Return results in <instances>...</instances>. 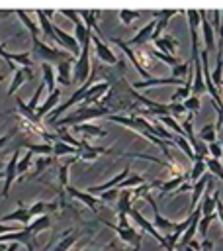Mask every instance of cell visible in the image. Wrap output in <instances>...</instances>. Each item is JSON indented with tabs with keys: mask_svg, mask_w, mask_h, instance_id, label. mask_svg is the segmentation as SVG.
<instances>
[{
	"mask_svg": "<svg viewBox=\"0 0 223 251\" xmlns=\"http://www.w3.org/2000/svg\"><path fill=\"white\" fill-rule=\"evenodd\" d=\"M219 200V190L213 188V194L211 196H205L201 202H200V210H201V216H211L215 214V204Z\"/></svg>",
	"mask_w": 223,
	"mask_h": 251,
	"instance_id": "4316f807",
	"label": "cell"
},
{
	"mask_svg": "<svg viewBox=\"0 0 223 251\" xmlns=\"http://www.w3.org/2000/svg\"><path fill=\"white\" fill-rule=\"evenodd\" d=\"M51 165V159L49 157H39L37 161H35V175H39L45 167H49Z\"/></svg>",
	"mask_w": 223,
	"mask_h": 251,
	"instance_id": "f907efd6",
	"label": "cell"
},
{
	"mask_svg": "<svg viewBox=\"0 0 223 251\" xmlns=\"http://www.w3.org/2000/svg\"><path fill=\"white\" fill-rule=\"evenodd\" d=\"M117 16H119V22H121V24L129 25L131 22H135V20L141 16V12H139V10H117Z\"/></svg>",
	"mask_w": 223,
	"mask_h": 251,
	"instance_id": "60d3db41",
	"label": "cell"
},
{
	"mask_svg": "<svg viewBox=\"0 0 223 251\" xmlns=\"http://www.w3.org/2000/svg\"><path fill=\"white\" fill-rule=\"evenodd\" d=\"M188 180V175L184 173V175H178V176H172L170 180H166V182H158L160 184V192L162 194H166V192H174V190H178L180 188V184L182 182H186Z\"/></svg>",
	"mask_w": 223,
	"mask_h": 251,
	"instance_id": "83f0119b",
	"label": "cell"
},
{
	"mask_svg": "<svg viewBox=\"0 0 223 251\" xmlns=\"http://www.w3.org/2000/svg\"><path fill=\"white\" fill-rule=\"evenodd\" d=\"M117 196H119V188H113V190H108V192L100 194V202H112Z\"/></svg>",
	"mask_w": 223,
	"mask_h": 251,
	"instance_id": "816d5d0a",
	"label": "cell"
},
{
	"mask_svg": "<svg viewBox=\"0 0 223 251\" xmlns=\"http://www.w3.org/2000/svg\"><path fill=\"white\" fill-rule=\"evenodd\" d=\"M192 163H194V167H192V171L188 173V180L194 184V182H198V180L205 175V161L196 159V161H192Z\"/></svg>",
	"mask_w": 223,
	"mask_h": 251,
	"instance_id": "836d02e7",
	"label": "cell"
},
{
	"mask_svg": "<svg viewBox=\"0 0 223 251\" xmlns=\"http://www.w3.org/2000/svg\"><path fill=\"white\" fill-rule=\"evenodd\" d=\"M61 14H65V16H67L74 25H76L78 22H82V20L78 18V12H76V10H61Z\"/></svg>",
	"mask_w": 223,
	"mask_h": 251,
	"instance_id": "db71d44e",
	"label": "cell"
},
{
	"mask_svg": "<svg viewBox=\"0 0 223 251\" xmlns=\"http://www.w3.org/2000/svg\"><path fill=\"white\" fill-rule=\"evenodd\" d=\"M23 227H18V226H8V224H2L0 222V235H6V233H14V231H22Z\"/></svg>",
	"mask_w": 223,
	"mask_h": 251,
	"instance_id": "f5cc1de1",
	"label": "cell"
},
{
	"mask_svg": "<svg viewBox=\"0 0 223 251\" xmlns=\"http://www.w3.org/2000/svg\"><path fill=\"white\" fill-rule=\"evenodd\" d=\"M76 161V157H70L65 165H59V173H57V184H59V206H65V192L68 186V169L70 165Z\"/></svg>",
	"mask_w": 223,
	"mask_h": 251,
	"instance_id": "5bb4252c",
	"label": "cell"
},
{
	"mask_svg": "<svg viewBox=\"0 0 223 251\" xmlns=\"http://www.w3.org/2000/svg\"><path fill=\"white\" fill-rule=\"evenodd\" d=\"M2 80H4V75H0V82H2Z\"/></svg>",
	"mask_w": 223,
	"mask_h": 251,
	"instance_id": "be15d7a7",
	"label": "cell"
},
{
	"mask_svg": "<svg viewBox=\"0 0 223 251\" xmlns=\"http://www.w3.org/2000/svg\"><path fill=\"white\" fill-rule=\"evenodd\" d=\"M190 88H192V84L188 82V84H184V86H176V90L172 92V96H170V104H182L186 98H190Z\"/></svg>",
	"mask_w": 223,
	"mask_h": 251,
	"instance_id": "e575fe53",
	"label": "cell"
},
{
	"mask_svg": "<svg viewBox=\"0 0 223 251\" xmlns=\"http://www.w3.org/2000/svg\"><path fill=\"white\" fill-rule=\"evenodd\" d=\"M78 153V149L76 147H72V145H68V143H65V141H55L53 143V157L57 159V157H63V155H76Z\"/></svg>",
	"mask_w": 223,
	"mask_h": 251,
	"instance_id": "4dcf8cb0",
	"label": "cell"
},
{
	"mask_svg": "<svg viewBox=\"0 0 223 251\" xmlns=\"http://www.w3.org/2000/svg\"><path fill=\"white\" fill-rule=\"evenodd\" d=\"M0 178H4V173H0Z\"/></svg>",
	"mask_w": 223,
	"mask_h": 251,
	"instance_id": "e7e4bbea",
	"label": "cell"
},
{
	"mask_svg": "<svg viewBox=\"0 0 223 251\" xmlns=\"http://www.w3.org/2000/svg\"><path fill=\"white\" fill-rule=\"evenodd\" d=\"M74 57H68L61 63H57V69H55V80L63 86H70L74 80H72V67H74Z\"/></svg>",
	"mask_w": 223,
	"mask_h": 251,
	"instance_id": "8fae6325",
	"label": "cell"
},
{
	"mask_svg": "<svg viewBox=\"0 0 223 251\" xmlns=\"http://www.w3.org/2000/svg\"><path fill=\"white\" fill-rule=\"evenodd\" d=\"M129 171H131V169H129V165H125V167L121 169V173H117L113 178H110V180H106V182H102V184H98V186H88V188H86V192L98 198L100 194H104V192H108V190L119 188V184H121V182L131 175Z\"/></svg>",
	"mask_w": 223,
	"mask_h": 251,
	"instance_id": "ba28073f",
	"label": "cell"
},
{
	"mask_svg": "<svg viewBox=\"0 0 223 251\" xmlns=\"http://www.w3.org/2000/svg\"><path fill=\"white\" fill-rule=\"evenodd\" d=\"M90 41H92V45H94V49H96V57H98L102 63H106V65H110V67L117 65V57H115V55H113V51L108 47V43L100 37V29L92 31Z\"/></svg>",
	"mask_w": 223,
	"mask_h": 251,
	"instance_id": "52a82bcc",
	"label": "cell"
},
{
	"mask_svg": "<svg viewBox=\"0 0 223 251\" xmlns=\"http://www.w3.org/2000/svg\"><path fill=\"white\" fill-rule=\"evenodd\" d=\"M129 218H131V220H133V222H135V224H137V226H139V227H141L145 233H149L153 239H156V241H158V245H162L164 249H168L164 235H162V233H160V231H158V229H156V227H155V226H153V224H151V222H149V220H147V218H145V216H143V214H141L137 208H131Z\"/></svg>",
	"mask_w": 223,
	"mask_h": 251,
	"instance_id": "8992f818",
	"label": "cell"
},
{
	"mask_svg": "<svg viewBox=\"0 0 223 251\" xmlns=\"http://www.w3.org/2000/svg\"><path fill=\"white\" fill-rule=\"evenodd\" d=\"M0 222H2V224H8V222H18V224H22L23 227H27V226L31 224V214H29V208H27V206H23V204L20 202V206H18L14 212H10V214L2 216V218H0Z\"/></svg>",
	"mask_w": 223,
	"mask_h": 251,
	"instance_id": "e0dca14e",
	"label": "cell"
},
{
	"mask_svg": "<svg viewBox=\"0 0 223 251\" xmlns=\"http://www.w3.org/2000/svg\"><path fill=\"white\" fill-rule=\"evenodd\" d=\"M59 100H61V90H59V88H55V90H53V92L47 96V100H45L41 106H37V110H35L37 118H39V120H43L47 114L55 112V106L59 104Z\"/></svg>",
	"mask_w": 223,
	"mask_h": 251,
	"instance_id": "603a6c76",
	"label": "cell"
},
{
	"mask_svg": "<svg viewBox=\"0 0 223 251\" xmlns=\"http://www.w3.org/2000/svg\"><path fill=\"white\" fill-rule=\"evenodd\" d=\"M155 25H156V20H151L145 27H141L129 41H125L129 47L131 45H137V47H145L147 45V41H151L153 39V33H155Z\"/></svg>",
	"mask_w": 223,
	"mask_h": 251,
	"instance_id": "ac0fdd59",
	"label": "cell"
},
{
	"mask_svg": "<svg viewBox=\"0 0 223 251\" xmlns=\"http://www.w3.org/2000/svg\"><path fill=\"white\" fill-rule=\"evenodd\" d=\"M182 249H184V251H194V249H192V247H188V245H186V247H182Z\"/></svg>",
	"mask_w": 223,
	"mask_h": 251,
	"instance_id": "6125c7cd",
	"label": "cell"
},
{
	"mask_svg": "<svg viewBox=\"0 0 223 251\" xmlns=\"http://www.w3.org/2000/svg\"><path fill=\"white\" fill-rule=\"evenodd\" d=\"M153 43H155L156 51H160V53H164V55H170V57H176L178 39H176L174 35H170V33H164V35H160L158 39H155Z\"/></svg>",
	"mask_w": 223,
	"mask_h": 251,
	"instance_id": "7402d4cb",
	"label": "cell"
},
{
	"mask_svg": "<svg viewBox=\"0 0 223 251\" xmlns=\"http://www.w3.org/2000/svg\"><path fill=\"white\" fill-rule=\"evenodd\" d=\"M80 251H102V249H80ZM127 251H139V249H127Z\"/></svg>",
	"mask_w": 223,
	"mask_h": 251,
	"instance_id": "91938a15",
	"label": "cell"
},
{
	"mask_svg": "<svg viewBox=\"0 0 223 251\" xmlns=\"http://www.w3.org/2000/svg\"><path fill=\"white\" fill-rule=\"evenodd\" d=\"M100 224H104L106 227H110L112 231H115L117 235H119V239L121 241H125L127 245H133V249H141V239H143V235L137 231V229H133L131 226H127V227H119L117 224H112V222H108V220H98Z\"/></svg>",
	"mask_w": 223,
	"mask_h": 251,
	"instance_id": "5b68a950",
	"label": "cell"
},
{
	"mask_svg": "<svg viewBox=\"0 0 223 251\" xmlns=\"http://www.w3.org/2000/svg\"><path fill=\"white\" fill-rule=\"evenodd\" d=\"M170 104V102H168ZM186 114V108L182 106V104H170V116L176 120V118H180V116H184Z\"/></svg>",
	"mask_w": 223,
	"mask_h": 251,
	"instance_id": "681fc988",
	"label": "cell"
},
{
	"mask_svg": "<svg viewBox=\"0 0 223 251\" xmlns=\"http://www.w3.org/2000/svg\"><path fill=\"white\" fill-rule=\"evenodd\" d=\"M74 131L80 133V135H84V139H86V137H106V135H108L106 129H102L100 126H90V124L74 126Z\"/></svg>",
	"mask_w": 223,
	"mask_h": 251,
	"instance_id": "d4e9b609",
	"label": "cell"
},
{
	"mask_svg": "<svg viewBox=\"0 0 223 251\" xmlns=\"http://www.w3.org/2000/svg\"><path fill=\"white\" fill-rule=\"evenodd\" d=\"M143 184H145L143 176H139V175H129V176L119 184V190H133V188L143 186Z\"/></svg>",
	"mask_w": 223,
	"mask_h": 251,
	"instance_id": "74e56055",
	"label": "cell"
},
{
	"mask_svg": "<svg viewBox=\"0 0 223 251\" xmlns=\"http://www.w3.org/2000/svg\"><path fill=\"white\" fill-rule=\"evenodd\" d=\"M205 169H207L209 173H213L215 176H219V178L223 180V165H221V161H217V159H211V157H207V159H205Z\"/></svg>",
	"mask_w": 223,
	"mask_h": 251,
	"instance_id": "ee69618b",
	"label": "cell"
},
{
	"mask_svg": "<svg viewBox=\"0 0 223 251\" xmlns=\"http://www.w3.org/2000/svg\"><path fill=\"white\" fill-rule=\"evenodd\" d=\"M98 14H100V12H96V10H80V12H78L82 24H84L90 31H96V29H98V25H96V16H98Z\"/></svg>",
	"mask_w": 223,
	"mask_h": 251,
	"instance_id": "1f68e13d",
	"label": "cell"
},
{
	"mask_svg": "<svg viewBox=\"0 0 223 251\" xmlns=\"http://www.w3.org/2000/svg\"><path fill=\"white\" fill-rule=\"evenodd\" d=\"M22 145H23L29 153H33V155H41V157L53 155V143H29V141H23Z\"/></svg>",
	"mask_w": 223,
	"mask_h": 251,
	"instance_id": "484cf974",
	"label": "cell"
},
{
	"mask_svg": "<svg viewBox=\"0 0 223 251\" xmlns=\"http://www.w3.org/2000/svg\"><path fill=\"white\" fill-rule=\"evenodd\" d=\"M92 37V35H90ZM90 47H92V41L88 39L82 47H80V55L78 59L74 61V67H72V80L74 82H86L92 75V65H90Z\"/></svg>",
	"mask_w": 223,
	"mask_h": 251,
	"instance_id": "277c9868",
	"label": "cell"
},
{
	"mask_svg": "<svg viewBox=\"0 0 223 251\" xmlns=\"http://www.w3.org/2000/svg\"><path fill=\"white\" fill-rule=\"evenodd\" d=\"M35 161V157H33V153H29V151H25V155L18 161V176H22L23 173H27V169L31 167V163Z\"/></svg>",
	"mask_w": 223,
	"mask_h": 251,
	"instance_id": "7bdbcfd3",
	"label": "cell"
},
{
	"mask_svg": "<svg viewBox=\"0 0 223 251\" xmlns=\"http://www.w3.org/2000/svg\"><path fill=\"white\" fill-rule=\"evenodd\" d=\"M108 120H110V122H115V124H121L123 127H127V129H131V131H135V133L147 137L153 145H156V147L162 151V155L166 157V163H174V157H172L170 151H168V143L162 141V139H158V137L153 133V124L147 122L145 118L133 116V114H127V116H123V114H110Z\"/></svg>",
	"mask_w": 223,
	"mask_h": 251,
	"instance_id": "6da1fadb",
	"label": "cell"
},
{
	"mask_svg": "<svg viewBox=\"0 0 223 251\" xmlns=\"http://www.w3.org/2000/svg\"><path fill=\"white\" fill-rule=\"evenodd\" d=\"M67 194H68L70 198L80 200L82 204H86L92 212H98V210H100V204H102V202H100V198H96V196L88 194L86 190L82 192V190H78V188H74V186H70V184H68V186H67Z\"/></svg>",
	"mask_w": 223,
	"mask_h": 251,
	"instance_id": "9a60e30c",
	"label": "cell"
},
{
	"mask_svg": "<svg viewBox=\"0 0 223 251\" xmlns=\"http://www.w3.org/2000/svg\"><path fill=\"white\" fill-rule=\"evenodd\" d=\"M182 106L186 108V112L190 110L192 114H196V112H200V106H201V100H200L198 96H194V94H190V98H186V100L182 102Z\"/></svg>",
	"mask_w": 223,
	"mask_h": 251,
	"instance_id": "bcb514c9",
	"label": "cell"
},
{
	"mask_svg": "<svg viewBox=\"0 0 223 251\" xmlns=\"http://www.w3.org/2000/svg\"><path fill=\"white\" fill-rule=\"evenodd\" d=\"M16 131H18V126H16L12 131H8V133H4V135L0 137V149H2V147H4V145H6V143L12 139V137H14V133H16Z\"/></svg>",
	"mask_w": 223,
	"mask_h": 251,
	"instance_id": "11a10c76",
	"label": "cell"
},
{
	"mask_svg": "<svg viewBox=\"0 0 223 251\" xmlns=\"http://www.w3.org/2000/svg\"><path fill=\"white\" fill-rule=\"evenodd\" d=\"M215 214H217V218H219V222L223 226V202L221 200H217V204H215Z\"/></svg>",
	"mask_w": 223,
	"mask_h": 251,
	"instance_id": "6f0895ef",
	"label": "cell"
},
{
	"mask_svg": "<svg viewBox=\"0 0 223 251\" xmlns=\"http://www.w3.org/2000/svg\"><path fill=\"white\" fill-rule=\"evenodd\" d=\"M215 133H217V129H215V124H207V126H203L201 129H200V141L203 143V141H207V145L209 143H213L215 141Z\"/></svg>",
	"mask_w": 223,
	"mask_h": 251,
	"instance_id": "8d00e7d4",
	"label": "cell"
},
{
	"mask_svg": "<svg viewBox=\"0 0 223 251\" xmlns=\"http://www.w3.org/2000/svg\"><path fill=\"white\" fill-rule=\"evenodd\" d=\"M45 90H47V88H45V84L41 82V84L37 86V90H35V94L31 96V100L27 102V108H29L31 112H35V110H37V102H39V98H41V94H43Z\"/></svg>",
	"mask_w": 223,
	"mask_h": 251,
	"instance_id": "7dc6e473",
	"label": "cell"
},
{
	"mask_svg": "<svg viewBox=\"0 0 223 251\" xmlns=\"http://www.w3.org/2000/svg\"><path fill=\"white\" fill-rule=\"evenodd\" d=\"M76 239H78V231L76 229H67L65 233H61V239L57 241V245L51 251H70L72 245L76 243Z\"/></svg>",
	"mask_w": 223,
	"mask_h": 251,
	"instance_id": "cb8c5ba5",
	"label": "cell"
},
{
	"mask_svg": "<svg viewBox=\"0 0 223 251\" xmlns=\"http://www.w3.org/2000/svg\"><path fill=\"white\" fill-rule=\"evenodd\" d=\"M106 153H112V149H110V147H94V145H90L86 139H80L76 159H82V161H94V159H98L100 155H106Z\"/></svg>",
	"mask_w": 223,
	"mask_h": 251,
	"instance_id": "7c38bea8",
	"label": "cell"
},
{
	"mask_svg": "<svg viewBox=\"0 0 223 251\" xmlns=\"http://www.w3.org/2000/svg\"><path fill=\"white\" fill-rule=\"evenodd\" d=\"M149 55H151V59H156V61H162V63H166L170 69H174L176 65H180V61L176 59V57H170V55H164V53H160V51H156V49H147V47H143Z\"/></svg>",
	"mask_w": 223,
	"mask_h": 251,
	"instance_id": "d6a6232c",
	"label": "cell"
},
{
	"mask_svg": "<svg viewBox=\"0 0 223 251\" xmlns=\"http://www.w3.org/2000/svg\"><path fill=\"white\" fill-rule=\"evenodd\" d=\"M213 220H217V214H211V216H201V218H200V224H198V233H200L201 237H205V233H207V229H209V224H211Z\"/></svg>",
	"mask_w": 223,
	"mask_h": 251,
	"instance_id": "f6af8a7d",
	"label": "cell"
},
{
	"mask_svg": "<svg viewBox=\"0 0 223 251\" xmlns=\"http://www.w3.org/2000/svg\"><path fill=\"white\" fill-rule=\"evenodd\" d=\"M41 73H43V84H45V88L49 90V94L55 90V71H53V67L51 65H47V63H43L41 65Z\"/></svg>",
	"mask_w": 223,
	"mask_h": 251,
	"instance_id": "f546056e",
	"label": "cell"
},
{
	"mask_svg": "<svg viewBox=\"0 0 223 251\" xmlns=\"http://www.w3.org/2000/svg\"><path fill=\"white\" fill-rule=\"evenodd\" d=\"M31 41H33V49L29 51L31 53V57H33V61H37V63H47V65H51V63H61V61H65V59H68V55L63 51V49H59V47H49L45 41H41L39 37H31Z\"/></svg>",
	"mask_w": 223,
	"mask_h": 251,
	"instance_id": "3957f363",
	"label": "cell"
},
{
	"mask_svg": "<svg viewBox=\"0 0 223 251\" xmlns=\"http://www.w3.org/2000/svg\"><path fill=\"white\" fill-rule=\"evenodd\" d=\"M90 35H92V31H90L82 22H78V24L74 25V39H76V43H78L80 47L90 39Z\"/></svg>",
	"mask_w": 223,
	"mask_h": 251,
	"instance_id": "d590c367",
	"label": "cell"
},
{
	"mask_svg": "<svg viewBox=\"0 0 223 251\" xmlns=\"http://www.w3.org/2000/svg\"><path fill=\"white\" fill-rule=\"evenodd\" d=\"M221 75H223V53H221V49H219V51H217V63H215V69L211 71V82H213L215 86L221 84Z\"/></svg>",
	"mask_w": 223,
	"mask_h": 251,
	"instance_id": "f35d334b",
	"label": "cell"
},
{
	"mask_svg": "<svg viewBox=\"0 0 223 251\" xmlns=\"http://www.w3.org/2000/svg\"><path fill=\"white\" fill-rule=\"evenodd\" d=\"M201 251H213V243L207 241V239H203L201 241Z\"/></svg>",
	"mask_w": 223,
	"mask_h": 251,
	"instance_id": "680465c9",
	"label": "cell"
},
{
	"mask_svg": "<svg viewBox=\"0 0 223 251\" xmlns=\"http://www.w3.org/2000/svg\"><path fill=\"white\" fill-rule=\"evenodd\" d=\"M143 198H145V200L151 204V208H153V218H155V220H153V226H155V227H156V229H158L162 235L172 233V231L176 229V224H178V222H170V220H166V218H164V216L158 212V208H156L155 200L151 198V194H145Z\"/></svg>",
	"mask_w": 223,
	"mask_h": 251,
	"instance_id": "9c48e42d",
	"label": "cell"
},
{
	"mask_svg": "<svg viewBox=\"0 0 223 251\" xmlns=\"http://www.w3.org/2000/svg\"><path fill=\"white\" fill-rule=\"evenodd\" d=\"M20 155H18V149L12 153V157L8 159V163H6V169H4V188H2V198H8V194H10V188H12V184L18 180V159Z\"/></svg>",
	"mask_w": 223,
	"mask_h": 251,
	"instance_id": "30bf717a",
	"label": "cell"
},
{
	"mask_svg": "<svg viewBox=\"0 0 223 251\" xmlns=\"http://www.w3.org/2000/svg\"><path fill=\"white\" fill-rule=\"evenodd\" d=\"M113 43H115L117 47H121V51H123V53H125V55L129 57V61L133 63L135 71H137V73H139V75L143 76V80H149V78H153V76L149 75V71H145V67L141 65V61H139L137 53H135V51H133V49H131V47H129V45H127V43H125L123 39H113Z\"/></svg>",
	"mask_w": 223,
	"mask_h": 251,
	"instance_id": "2e32d148",
	"label": "cell"
},
{
	"mask_svg": "<svg viewBox=\"0 0 223 251\" xmlns=\"http://www.w3.org/2000/svg\"><path fill=\"white\" fill-rule=\"evenodd\" d=\"M207 153H209L211 159H217V161H221V157H223V149H221V145L217 141H213V143L207 145Z\"/></svg>",
	"mask_w": 223,
	"mask_h": 251,
	"instance_id": "c3c4849f",
	"label": "cell"
},
{
	"mask_svg": "<svg viewBox=\"0 0 223 251\" xmlns=\"http://www.w3.org/2000/svg\"><path fill=\"white\" fill-rule=\"evenodd\" d=\"M158 120H160V124H164V126H168L170 129H172V133H176V135H184V129H182V126L172 118V116H158Z\"/></svg>",
	"mask_w": 223,
	"mask_h": 251,
	"instance_id": "b9f144b4",
	"label": "cell"
},
{
	"mask_svg": "<svg viewBox=\"0 0 223 251\" xmlns=\"http://www.w3.org/2000/svg\"><path fill=\"white\" fill-rule=\"evenodd\" d=\"M200 18H201V24H200V29H201V35H203V41H205V53L209 51H215V31L205 16V10H200Z\"/></svg>",
	"mask_w": 223,
	"mask_h": 251,
	"instance_id": "d6986e66",
	"label": "cell"
},
{
	"mask_svg": "<svg viewBox=\"0 0 223 251\" xmlns=\"http://www.w3.org/2000/svg\"><path fill=\"white\" fill-rule=\"evenodd\" d=\"M192 190V182L190 180H186V182H182L180 184V188L178 190H174V194H180V192H190Z\"/></svg>",
	"mask_w": 223,
	"mask_h": 251,
	"instance_id": "9f6ffc18",
	"label": "cell"
},
{
	"mask_svg": "<svg viewBox=\"0 0 223 251\" xmlns=\"http://www.w3.org/2000/svg\"><path fill=\"white\" fill-rule=\"evenodd\" d=\"M131 190H119V196H117V218H119V227H127L129 222H127V214L131 212Z\"/></svg>",
	"mask_w": 223,
	"mask_h": 251,
	"instance_id": "4fadbf2b",
	"label": "cell"
},
{
	"mask_svg": "<svg viewBox=\"0 0 223 251\" xmlns=\"http://www.w3.org/2000/svg\"><path fill=\"white\" fill-rule=\"evenodd\" d=\"M110 114H112V112H110L106 106H100V104H96V106H78L72 114H67V116L59 118V120L53 122L51 126H53V127H65V126H72V124L80 126V124H86V122L96 120V118H108ZM47 127H49V126H47Z\"/></svg>",
	"mask_w": 223,
	"mask_h": 251,
	"instance_id": "7a4b0ae2",
	"label": "cell"
},
{
	"mask_svg": "<svg viewBox=\"0 0 223 251\" xmlns=\"http://www.w3.org/2000/svg\"><path fill=\"white\" fill-rule=\"evenodd\" d=\"M29 80H33V69H29V67H20V69H16L14 78H12L10 86H8V94H16V90H18L22 84L29 82Z\"/></svg>",
	"mask_w": 223,
	"mask_h": 251,
	"instance_id": "44dd1931",
	"label": "cell"
},
{
	"mask_svg": "<svg viewBox=\"0 0 223 251\" xmlns=\"http://www.w3.org/2000/svg\"><path fill=\"white\" fill-rule=\"evenodd\" d=\"M174 143H176V145L182 149V153H184L186 157H190L192 161L196 159V155H194V149L190 147V143H188V139H186L184 135H174Z\"/></svg>",
	"mask_w": 223,
	"mask_h": 251,
	"instance_id": "ab89813d",
	"label": "cell"
},
{
	"mask_svg": "<svg viewBox=\"0 0 223 251\" xmlns=\"http://www.w3.org/2000/svg\"><path fill=\"white\" fill-rule=\"evenodd\" d=\"M192 63H194V78H192L190 92L200 98L203 92H207L205 90V82H203V75H201V61H200V57H196V59H192Z\"/></svg>",
	"mask_w": 223,
	"mask_h": 251,
	"instance_id": "ffe728a7",
	"label": "cell"
},
{
	"mask_svg": "<svg viewBox=\"0 0 223 251\" xmlns=\"http://www.w3.org/2000/svg\"><path fill=\"white\" fill-rule=\"evenodd\" d=\"M8 247H10V245H6V243H0V251H8Z\"/></svg>",
	"mask_w": 223,
	"mask_h": 251,
	"instance_id": "94428289",
	"label": "cell"
},
{
	"mask_svg": "<svg viewBox=\"0 0 223 251\" xmlns=\"http://www.w3.org/2000/svg\"><path fill=\"white\" fill-rule=\"evenodd\" d=\"M49 227H51V218H49V216L33 218V220H31V224L27 226V229H29L33 235H37V233H41L43 229H49Z\"/></svg>",
	"mask_w": 223,
	"mask_h": 251,
	"instance_id": "f1b7e54d",
	"label": "cell"
}]
</instances>
